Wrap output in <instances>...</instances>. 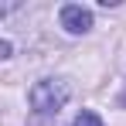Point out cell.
Listing matches in <instances>:
<instances>
[{
  "mask_svg": "<svg viewBox=\"0 0 126 126\" xmlns=\"http://www.w3.org/2000/svg\"><path fill=\"white\" fill-rule=\"evenodd\" d=\"M31 106L34 112H58L65 102H68V85L58 82V79H41V82L31 89Z\"/></svg>",
  "mask_w": 126,
  "mask_h": 126,
  "instance_id": "obj_1",
  "label": "cell"
},
{
  "mask_svg": "<svg viewBox=\"0 0 126 126\" xmlns=\"http://www.w3.org/2000/svg\"><path fill=\"white\" fill-rule=\"evenodd\" d=\"M58 21L68 34H85L89 27H92V10L82 7V3H65L62 14H58Z\"/></svg>",
  "mask_w": 126,
  "mask_h": 126,
  "instance_id": "obj_2",
  "label": "cell"
},
{
  "mask_svg": "<svg viewBox=\"0 0 126 126\" xmlns=\"http://www.w3.org/2000/svg\"><path fill=\"white\" fill-rule=\"evenodd\" d=\"M72 126H102V116L92 112V109H82V112L75 116V123H72Z\"/></svg>",
  "mask_w": 126,
  "mask_h": 126,
  "instance_id": "obj_3",
  "label": "cell"
},
{
  "mask_svg": "<svg viewBox=\"0 0 126 126\" xmlns=\"http://www.w3.org/2000/svg\"><path fill=\"white\" fill-rule=\"evenodd\" d=\"M0 58H10V41H7V38L0 41Z\"/></svg>",
  "mask_w": 126,
  "mask_h": 126,
  "instance_id": "obj_4",
  "label": "cell"
}]
</instances>
